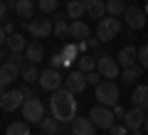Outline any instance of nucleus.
<instances>
[{
  "instance_id": "1",
  "label": "nucleus",
  "mask_w": 148,
  "mask_h": 135,
  "mask_svg": "<svg viewBox=\"0 0 148 135\" xmlns=\"http://www.w3.org/2000/svg\"><path fill=\"white\" fill-rule=\"evenodd\" d=\"M49 111L59 123H72L77 118V98L69 91L67 86L52 91V98H49Z\"/></svg>"
},
{
  "instance_id": "2",
  "label": "nucleus",
  "mask_w": 148,
  "mask_h": 135,
  "mask_svg": "<svg viewBox=\"0 0 148 135\" xmlns=\"http://www.w3.org/2000/svg\"><path fill=\"white\" fill-rule=\"evenodd\" d=\"M96 88V101H99L101 106H109V108H114V106L119 103V83L116 81H101Z\"/></svg>"
},
{
  "instance_id": "3",
  "label": "nucleus",
  "mask_w": 148,
  "mask_h": 135,
  "mask_svg": "<svg viewBox=\"0 0 148 135\" xmlns=\"http://www.w3.org/2000/svg\"><path fill=\"white\" fill-rule=\"evenodd\" d=\"M89 118H91V123L96 125V128H101V130H111L114 125H116V115H114V111L109 108V106H94V108L89 111Z\"/></svg>"
},
{
  "instance_id": "4",
  "label": "nucleus",
  "mask_w": 148,
  "mask_h": 135,
  "mask_svg": "<svg viewBox=\"0 0 148 135\" xmlns=\"http://www.w3.org/2000/svg\"><path fill=\"white\" fill-rule=\"evenodd\" d=\"M121 32V20L114 15H106L99 20V25H96V37H99L101 42H111L114 37Z\"/></svg>"
},
{
  "instance_id": "5",
  "label": "nucleus",
  "mask_w": 148,
  "mask_h": 135,
  "mask_svg": "<svg viewBox=\"0 0 148 135\" xmlns=\"http://www.w3.org/2000/svg\"><path fill=\"white\" fill-rule=\"evenodd\" d=\"M96 71L101 74L104 79H119V74H121V64H119V59H111L109 54H96Z\"/></svg>"
},
{
  "instance_id": "6",
  "label": "nucleus",
  "mask_w": 148,
  "mask_h": 135,
  "mask_svg": "<svg viewBox=\"0 0 148 135\" xmlns=\"http://www.w3.org/2000/svg\"><path fill=\"white\" fill-rule=\"evenodd\" d=\"M22 118L27 120V123H42L45 118V106L40 98H27L25 103H22Z\"/></svg>"
},
{
  "instance_id": "7",
  "label": "nucleus",
  "mask_w": 148,
  "mask_h": 135,
  "mask_svg": "<svg viewBox=\"0 0 148 135\" xmlns=\"http://www.w3.org/2000/svg\"><path fill=\"white\" fill-rule=\"evenodd\" d=\"M146 20H148V15H146V10H143L141 5H128L126 10H123V22H126L131 30H143Z\"/></svg>"
},
{
  "instance_id": "8",
  "label": "nucleus",
  "mask_w": 148,
  "mask_h": 135,
  "mask_svg": "<svg viewBox=\"0 0 148 135\" xmlns=\"http://www.w3.org/2000/svg\"><path fill=\"white\" fill-rule=\"evenodd\" d=\"M22 103H25V94H22V88H10V91H5V96H0V108L5 111V113L22 108Z\"/></svg>"
},
{
  "instance_id": "9",
  "label": "nucleus",
  "mask_w": 148,
  "mask_h": 135,
  "mask_svg": "<svg viewBox=\"0 0 148 135\" xmlns=\"http://www.w3.org/2000/svg\"><path fill=\"white\" fill-rule=\"evenodd\" d=\"M40 86L45 88V91H57V88H62V83H64V79H62V74H59V69H45L42 74H40Z\"/></svg>"
},
{
  "instance_id": "10",
  "label": "nucleus",
  "mask_w": 148,
  "mask_h": 135,
  "mask_svg": "<svg viewBox=\"0 0 148 135\" xmlns=\"http://www.w3.org/2000/svg\"><path fill=\"white\" fill-rule=\"evenodd\" d=\"M27 32H30L35 39H45L54 32V20H30L27 22Z\"/></svg>"
},
{
  "instance_id": "11",
  "label": "nucleus",
  "mask_w": 148,
  "mask_h": 135,
  "mask_svg": "<svg viewBox=\"0 0 148 135\" xmlns=\"http://www.w3.org/2000/svg\"><path fill=\"white\" fill-rule=\"evenodd\" d=\"M143 123H146V111L138 108V106H133L131 111L123 113V125H126L128 130H141Z\"/></svg>"
},
{
  "instance_id": "12",
  "label": "nucleus",
  "mask_w": 148,
  "mask_h": 135,
  "mask_svg": "<svg viewBox=\"0 0 148 135\" xmlns=\"http://www.w3.org/2000/svg\"><path fill=\"white\" fill-rule=\"evenodd\" d=\"M64 86H67L74 96L82 94V91L86 88V74H84V71H79V69H77V71H69V74H67V79H64Z\"/></svg>"
},
{
  "instance_id": "13",
  "label": "nucleus",
  "mask_w": 148,
  "mask_h": 135,
  "mask_svg": "<svg viewBox=\"0 0 148 135\" xmlns=\"http://www.w3.org/2000/svg\"><path fill=\"white\" fill-rule=\"evenodd\" d=\"M72 133L74 135H96V125L91 123V118L77 115V118L72 120Z\"/></svg>"
},
{
  "instance_id": "14",
  "label": "nucleus",
  "mask_w": 148,
  "mask_h": 135,
  "mask_svg": "<svg viewBox=\"0 0 148 135\" xmlns=\"http://www.w3.org/2000/svg\"><path fill=\"white\" fill-rule=\"evenodd\" d=\"M25 57H27V62H30V64H40L45 59L42 42H40V39H32L30 44H27V49H25Z\"/></svg>"
},
{
  "instance_id": "15",
  "label": "nucleus",
  "mask_w": 148,
  "mask_h": 135,
  "mask_svg": "<svg viewBox=\"0 0 148 135\" xmlns=\"http://www.w3.org/2000/svg\"><path fill=\"white\" fill-rule=\"evenodd\" d=\"M119 64H121L123 69L126 66H133V64L138 62V49L136 47H131V44H126V47H121V52H119Z\"/></svg>"
},
{
  "instance_id": "16",
  "label": "nucleus",
  "mask_w": 148,
  "mask_h": 135,
  "mask_svg": "<svg viewBox=\"0 0 148 135\" xmlns=\"http://www.w3.org/2000/svg\"><path fill=\"white\" fill-rule=\"evenodd\" d=\"M82 3H84V10L91 20H101L104 17V12H106L104 0H82Z\"/></svg>"
},
{
  "instance_id": "17",
  "label": "nucleus",
  "mask_w": 148,
  "mask_h": 135,
  "mask_svg": "<svg viewBox=\"0 0 148 135\" xmlns=\"http://www.w3.org/2000/svg\"><path fill=\"white\" fill-rule=\"evenodd\" d=\"M17 76H20V66H15V64H10V62L0 64V83H3V86L12 83Z\"/></svg>"
},
{
  "instance_id": "18",
  "label": "nucleus",
  "mask_w": 148,
  "mask_h": 135,
  "mask_svg": "<svg viewBox=\"0 0 148 135\" xmlns=\"http://www.w3.org/2000/svg\"><path fill=\"white\" fill-rule=\"evenodd\" d=\"M69 37H74V39H86L89 37V25H86L84 20H72L69 22Z\"/></svg>"
},
{
  "instance_id": "19",
  "label": "nucleus",
  "mask_w": 148,
  "mask_h": 135,
  "mask_svg": "<svg viewBox=\"0 0 148 135\" xmlns=\"http://www.w3.org/2000/svg\"><path fill=\"white\" fill-rule=\"evenodd\" d=\"M131 101H133V106L148 111V83H146V86H136V88H133Z\"/></svg>"
},
{
  "instance_id": "20",
  "label": "nucleus",
  "mask_w": 148,
  "mask_h": 135,
  "mask_svg": "<svg viewBox=\"0 0 148 135\" xmlns=\"http://www.w3.org/2000/svg\"><path fill=\"white\" fill-rule=\"evenodd\" d=\"M12 7H15V12L22 17V20H32V12H35V0H17Z\"/></svg>"
},
{
  "instance_id": "21",
  "label": "nucleus",
  "mask_w": 148,
  "mask_h": 135,
  "mask_svg": "<svg viewBox=\"0 0 148 135\" xmlns=\"http://www.w3.org/2000/svg\"><path fill=\"white\" fill-rule=\"evenodd\" d=\"M8 47H10V52H22V49H27L25 44V35H20V32H12V35H8Z\"/></svg>"
},
{
  "instance_id": "22",
  "label": "nucleus",
  "mask_w": 148,
  "mask_h": 135,
  "mask_svg": "<svg viewBox=\"0 0 148 135\" xmlns=\"http://www.w3.org/2000/svg\"><path fill=\"white\" fill-rule=\"evenodd\" d=\"M77 69L84 74L89 71H96V57H89V54H79V59H77Z\"/></svg>"
},
{
  "instance_id": "23",
  "label": "nucleus",
  "mask_w": 148,
  "mask_h": 135,
  "mask_svg": "<svg viewBox=\"0 0 148 135\" xmlns=\"http://www.w3.org/2000/svg\"><path fill=\"white\" fill-rule=\"evenodd\" d=\"M84 3H82V0H72V3H69L67 5V17L69 20H82V15H84Z\"/></svg>"
},
{
  "instance_id": "24",
  "label": "nucleus",
  "mask_w": 148,
  "mask_h": 135,
  "mask_svg": "<svg viewBox=\"0 0 148 135\" xmlns=\"http://www.w3.org/2000/svg\"><path fill=\"white\" fill-rule=\"evenodd\" d=\"M5 135H30V123L27 120H15V123L8 125Z\"/></svg>"
},
{
  "instance_id": "25",
  "label": "nucleus",
  "mask_w": 148,
  "mask_h": 135,
  "mask_svg": "<svg viewBox=\"0 0 148 135\" xmlns=\"http://www.w3.org/2000/svg\"><path fill=\"white\" fill-rule=\"evenodd\" d=\"M141 74H143V66H141V64L126 66V69H123V74H121V76H123V83H133L138 76H141Z\"/></svg>"
},
{
  "instance_id": "26",
  "label": "nucleus",
  "mask_w": 148,
  "mask_h": 135,
  "mask_svg": "<svg viewBox=\"0 0 148 135\" xmlns=\"http://www.w3.org/2000/svg\"><path fill=\"white\" fill-rule=\"evenodd\" d=\"M20 79H25V83H32L40 79V71H37V64H27V66L20 69Z\"/></svg>"
},
{
  "instance_id": "27",
  "label": "nucleus",
  "mask_w": 148,
  "mask_h": 135,
  "mask_svg": "<svg viewBox=\"0 0 148 135\" xmlns=\"http://www.w3.org/2000/svg\"><path fill=\"white\" fill-rule=\"evenodd\" d=\"M40 128H42L45 135H57V133H59V120L54 118V115H52V118H42Z\"/></svg>"
},
{
  "instance_id": "28",
  "label": "nucleus",
  "mask_w": 148,
  "mask_h": 135,
  "mask_svg": "<svg viewBox=\"0 0 148 135\" xmlns=\"http://www.w3.org/2000/svg\"><path fill=\"white\" fill-rule=\"evenodd\" d=\"M126 3H123V0H109V3H106V12H109V15H114V17H119V15H123V10H126Z\"/></svg>"
},
{
  "instance_id": "29",
  "label": "nucleus",
  "mask_w": 148,
  "mask_h": 135,
  "mask_svg": "<svg viewBox=\"0 0 148 135\" xmlns=\"http://www.w3.org/2000/svg\"><path fill=\"white\" fill-rule=\"evenodd\" d=\"M62 57H64V62H67V66H69V64H74L77 59H79V49H77V44H64Z\"/></svg>"
},
{
  "instance_id": "30",
  "label": "nucleus",
  "mask_w": 148,
  "mask_h": 135,
  "mask_svg": "<svg viewBox=\"0 0 148 135\" xmlns=\"http://www.w3.org/2000/svg\"><path fill=\"white\" fill-rule=\"evenodd\" d=\"M37 7L42 10V15H52L57 12V0H37Z\"/></svg>"
},
{
  "instance_id": "31",
  "label": "nucleus",
  "mask_w": 148,
  "mask_h": 135,
  "mask_svg": "<svg viewBox=\"0 0 148 135\" xmlns=\"http://www.w3.org/2000/svg\"><path fill=\"white\" fill-rule=\"evenodd\" d=\"M54 35H57V37H62V39H64V37L69 35V25H67L64 20H54Z\"/></svg>"
},
{
  "instance_id": "32",
  "label": "nucleus",
  "mask_w": 148,
  "mask_h": 135,
  "mask_svg": "<svg viewBox=\"0 0 148 135\" xmlns=\"http://www.w3.org/2000/svg\"><path fill=\"white\" fill-rule=\"evenodd\" d=\"M49 66H52V69H62V66H67V62H64L62 52H57L52 59H49Z\"/></svg>"
},
{
  "instance_id": "33",
  "label": "nucleus",
  "mask_w": 148,
  "mask_h": 135,
  "mask_svg": "<svg viewBox=\"0 0 148 135\" xmlns=\"http://www.w3.org/2000/svg\"><path fill=\"white\" fill-rule=\"evenodd\" d=\"M138 64H141L143 69H148V44H143V47L138 49Z\"/></svg>"
},
{
  "instance_id": "34",
  "label": "nucleus",
  "mask_w": 148,
  "mask_h": 135,
  "mask_svg": "<svg viewBox=\"0 0 148 135\" xmlns=\"http://www.w3.org/2000/svg\"><path fill=\"white\" fill-rule=\"evenodd\" d=\"M25 59H27V57H22V52H12L8 62H10V64H15V66H20V69H22V66H25Z\"/></svg>"
},
{
  "instance_id": "35",
  "label": "nucleus",
  "mask_w": 148,
  "mask_h": 135,
  "mask_svg": "<svg viewBox=\"0 0 148 135\" xmlns=\"http://www.w3.org/2000/svg\"><path fill=\"white\" fill-rule=\"evenodd\" d=\"M101 79H104V76H101L99 71H89V74H86V83H91V86H99Z\"/></svg>"
},
{
  "instance_id": "36",
  "label": "nucleus",
  "mask_w": 148,
  "mask_h": 135,
  "mask_svg": "<svg viewBox=\"0 0 148 135\" xmlns=\"http://www.w3.org/2000/svg\"><path fill=\"white\" fill-rule=\"evenodd\" d=\"M131 133V130L126 128V125H114V128L109 130V135H128Z\"/></svg>"
},
{
  "instance_id": "37",
  "label": "nucleus",
  "mask_w": 148,
  "mask_h": 135,
  "mask_svg": "<svg viewBox=\"0 0 148 135\" xmlns=\"http://www.w3.org/2000/svg\"><path fill=\"white\" fill-rule=\"evenodd\" d=\"M86 42H89V49H91V52H96V49H99V44H101L99 37H96V39H94V37H86Z\"/></svg>"
},
{
  "instance_id": "38",
  "label": "nucleus",
  "mask_w": 148,
  "mask_h": 135,
  "mask_svg": "<svg viewBox=\"0 0 148 135\" xmlns=\"http://www.w3.org/2000/svg\"><path fill=\"white\" fill-rule=\"evenodd\" d=\"M77 49H79V54H86V52H89V42L79 39V42H77Z\"/></svg>"
},
{
  "instance_id": "39",
  "label": "nucleus",
  "mask_w": 148,
  "mask_h": 135,
  "mask_svg": "<svg viewBox=\"0 0 148 135\" xmlns=\"http://www.w3.org/2000/svg\"><path fill=\"white\" fill-rule=\"evenodd\" d=\"M22 94H25V101H27V98H35V91H32V88L27 86V83L22 86Z\"/></svg>"
},
{
  "instance_id": "40",
  "label": "nucleus",
  "mask_w": 148,
  "mask_h": 135,
  "mask_svg": "<svg viewBox=\"0 0 148 135\" xmlns=\"http://www.w3.org/2000/svg\"><path fill=\"white\" fill-rule=\"evenodd\" d=\"M5 12H8V3L0 0V20H5Z\"/></svg>"
},
{
  "instance_id": "41",
  "label": "nucleus",
  "mask_w": 148,
  "mask_h": 135,
  "mask_svg": "<svg viewBox=\"0 0 148 135\" xmlns=\"http://www.w3.org/2000/svg\"><path fill=\"white\" fill-rule=\"evenodd\" d=\"M8 42V32H5V27L0 25V44H5Z\"/></svg>"
},
{
  "instance_id": "42",
  "label": "nucleus",
  "mask_w": 148,
  "mask_h": 135,
  "mask_svg": "<svg viewBox=\"0 0 148 135\" xmlns=\"http://www.w3.org/2000/svg\"><path fill=\"white\" fill-rule=\"evenodd\" d=\"M3 27H5V32H8V35H12V32H15V25H12V22H5Z\"/></svg>"
},
{
  "instance_id": "43",
  "label": "nucleus",
  "mask_w": 148,
  "mask_h": 135,
  "mask_svg": "<svg viewBox=\"0 0 148 135\" xmlns=\"http://www.w3.org/2000/svg\"><path fill=\"white\" fill-rule=\"evenodd\" d=\"M114 115H116V118H123V108H119V106H114Z\"/></svg>"
},
{
  "instance_id": "44",
  "label": "nucleus",
  "mask_w": 148,
  "mask_h": 135,
  "mask_svg": "<svg viewBox=\"0 0 148 135\" xmlns=\"http://www.w3.org/2000/svg\"><path fill=\"white\" fill-rule=\"evenodd\" d=\"M0 96H5V86L3 83H0Z\"/></svg>"
},
{
  "instance_id": "45",
  "label": "nucleus",
  "mask_w": 148,
  "mask_h": 135,
  "mask_svg": "<svg viewBox=\"0 0 148 135\" xmlns=\"http://www.w3.org/2000/svg\"><path fill=\"white\" fill-rule=\"evenodd\" d=\"M143 128H146V133H148V115H146V123H143Z\"/></svg>"
},
{
  "instance_id": "46",
  "label": "nucleus",
  "mask_w": 148,
  "mask_h": 135,
  "mask_svg": "<svg viewBox=\"0 0 148 135\" xmlns=\"http://www.w3.org/2000/svg\"><path fill=\"white\" fill-rule=\"evenodd\" d=\"M128 135H141V133H138V130H131V133H128Z\"/></svg>"
},
{
  "instance_id": "47",
  "label": "nucleus",
  "mask_w": 148,
  "mask_h": 135,
  "mask_svg": "<svg viewBox=\"0 0 148 135\" xmlns=\"http://www.w3.org/2000/svg\"><path fill=\"white\" fill-rule=\"evenodd\" d=\"M5 3H12V5H15V3H17V0H5Z\"/></svg>"
},
{
  "instance_id": "48",
  "label": "nucleus",
  "mask_w": 148,
  "mask_h": 135,
  "mask_svg": "<svg viewBox=\"0 0 148 135\" xmlns=\"http://www.w3.org/2000/svg\"><path fill=\"white\" fill-rule=\"evenodd\" d=\"M143 10H146V15H148V3H146V7H143Z\"/></svg>"
},
{
  "instance_id": "49",
  "label": "nucleus",
  "mask_w": 148,
  "mask_h": 135,
  "mask_svg": "<svg viewBox=\"0 0 148 135\" xmlns=\"http://www.w3.org/2000/svg\"><path fill=\"white\" fill-rule=\"evenodd\" d=\"M0 64H3V52H0Z\"/></svg>"
}]
</instances>
